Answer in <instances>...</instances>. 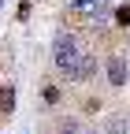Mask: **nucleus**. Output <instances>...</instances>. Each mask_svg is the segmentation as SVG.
<instances>
[{"label":"nucleus","instance_id":"f257e3e1","mask_svg":"<svg viewBox=\"0 0 130 134\" xmlns=\"http://www.w3.org/2000/svg\"><path fill=\"white\" fill-rule=\"evenodd\" d=\"M82 52H86V48H82V41H78L71 30H60V34H56V41H52V63H56V71L67 75Z\"/></svg>","mask_w":130,"mask_h":134},{"label":"nucleus","instance_id":"f03ea898","mask_svg":"<svg viewBox=\"0 0 130 134\" xmlns=\"http://www.w3.org/2000/svg\"><path fill=\"white\" fill-rule=\"evenodd\" d=\"M104 75H108V86H111V90H123L126 78H130V67H126L123 56H108V60H104Z\"/></svg>","mask_w":130,"mask_h":134},{"label":"nucleus","instance_id":"7ed1b4c3","mask_svg":"<svg viewBox=\"0 0 130 134\" xmlns=\"http://www.w3.org/2000/svg\"><path fill=\"white\" fill-rule=\"evenodd\" d=\"M93 75H97V56L89 52V48H86V52L74 60V67L67 71V82H89Z\"/></svg>","mask_w":130,"mask_h":134},{"label":"nucleus","instance_id":"20e7f679","mask_svg":"<svg viewBox=\"0 0 130 134\" xmlns=\"http://www.w3.org/2000/svg\"><path fill=\"white\" fill-rule=\"evenodd\" d=\"M104 134H130V115L126 112H115L104 119Z\"/></svg>","mask_w":130,"mask_h":134},{"label":"nucleus","instance_id":"39448f33","mask_svg":"<svg viewBox=\"0 0 130 134\" xmlns=\"http://www.w3.org/2000/svg\"><path fill=\"white\" fill-rule=\"evenodd\" d=\"M11 108H15V86L0 82V119H4V115H11Z\"/></svg>","mask_w":130,"mask_h":134},{"label":"nucleus","instance_id":"423d86ee","mask_svg":"<svg viewBox=\"0 0 130 134\" xmlns=\"http://www.w3.org/2000/svg\"><path fill=\"white\" fill-rule=\"evenodd\" d=\"M108 19H115V11H111L104 0H97V8H93V23H108Z\"/></svg>","mask_w":130,"mask_h":134},{"label":"nucleus","instance_id":"0eeeda50","mask_svg":"<svg viewBox=\"0 0 130 134\" xmlns=\"http://www.w3.org/2000/svg\"><path fill=\"white\" fill-rule=\"evenodd\" d=\"M67 4H71L74 11H89V15H93V8H97V0H67Z\"/></svg>","mask_w":130,"mask_h":134},{"label":"nucleus","instance_id":"6e6552de","mask_svg":"<svg viewBox=\"0 0 130 134\" xmlns=\"http://www.w3.org/2000/svg\"><path fill=\"white\" fill-rule=\"evenodd\" d=\"M115 23H119V26H130V4L115 8Z\"/></svg>","mask_w":130,"mask_h":134},{"label":"nucleus","instance_id":"1a4fd4ad","mask_svg":"<svg viewBox=\"0 0 130 134\" xmlns=\"http://www.w3.org/2000/svg\"><path fill=\"white\" fill-rule=\"evenodd\" d=\"M60 134H78V123H74V119H63V123H60Z\"/></svg>","mask_w":130,"mask_h":134},{"label":"nucleus","instance_id":"9d476101","mask_svg":"<svg viewBox=\"0 0 130 134\" xmlns=\"http://www.w3.org/2000/svg\"><path fill=\"white\" fill-rule=\"evenodd\" d=\"M86 134H104V130H86Z\"/></svg>","mask_w":130,"mask_h":134}]
</instances>
